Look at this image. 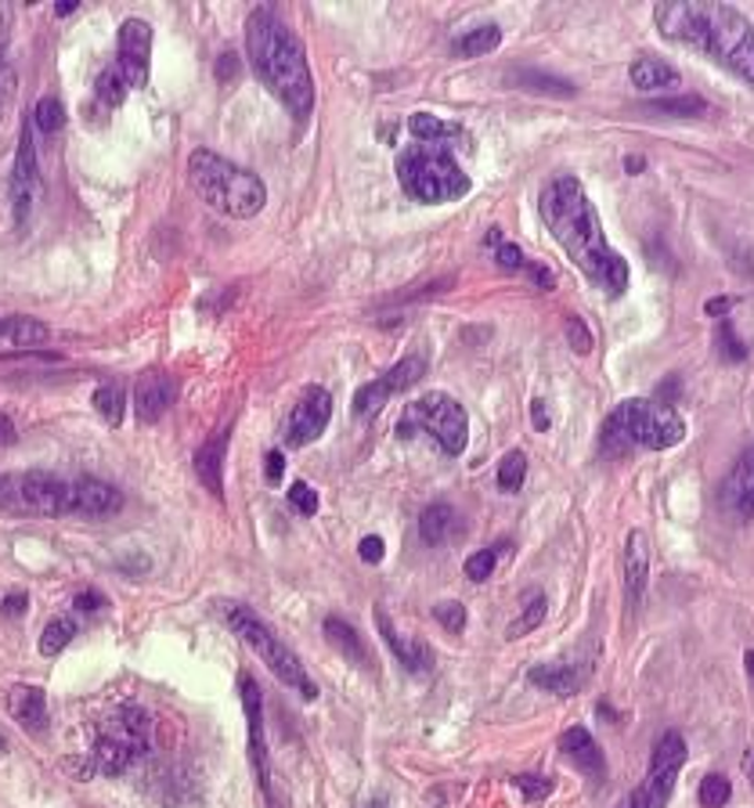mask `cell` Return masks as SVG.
I'll use <instances>...</instances> for the list:
<instances>
[{"label":"cell","instance_id":"10","mask_svg":"<svg viewBox=\"0 0 754 808\" xmlns=\"http://www.w3.org/2000/svg\"><path fill=\"white\" fill-rule=\"evenodd\" d=\"M69 480L47 469H25V473L0 477V510L33 513V516H69Z\"/></svg>","mask_w":754,"mask_h":808},{"label":"cell","instance_id":"61","mask_svg":"<svg viewBox=\"0 0 754 808\" xmlns=\"http://www.w3.org/2000/svg\"><path fill=\"white\" fill-rule=\"evenodd\" d=\"M365 808H386V801H383V798H380V801H369Z\"/></svg>","mask_w":754,"mask_h":808},{"label":"cell","instance_id":"50","mask_svg":"<svg viewBox=\"0 0 754 808\" xmlns=\"http://www.w3.org/2000/svg\"><path fill=\"white\" fill-rule=\"evenodd\" d=\"M73 607H76V614H98L101 607H109V599L101 592H80L73 599Z\"/></svg>","mask_w":754,"mask_h":808},{"label":"cell","instance_id":"34","mask_svg":"<svg viewBox=\"0 0 754 808\" xmlns=\"http://www.w3.org/2000/svg\"><path fill=\"white\" fill-rule=\"evenodd\" d=\"M95 412L101 415V423L106 426H120L123 423V412H127V397H123V390L116 386V383H101L98 390H95Z\"/></svg>","mask_w":754,"mask_h":808},{"label":"cell","instance_id":"49","mask_svg":"<svg viewBox=\"0 0 754 808\" xmlns=\"http://www.w3.org/2000/svg\"><path fill=\"white\" fill-rule=\"evenodd\" d=\"M499 264H502L505 271H524V267H527V256H524V250H520V245L502 242V245H499Z\"/></svg>","mask_w":754,"mask_h":808},{"label":"cell","instance_id":"37","mask_svg":"<svg viewBox=\"0 0 754 808\" xmlns=\"http://www.w3.org/2000/svg\"><path fill=\"white\" fill-rule=\"evenodd\" d=\"M30 120H33L36 130H41V134H55V130H62V123H65V106L55 95H47V98L36 101V109H33Z\"/></svg>","mask_w":754,"mask_h":808},{"label":"cell","instance_id":"36","mask_svg":"<svg viewBox=\"0 0 754 808\" xmlns=\"http://www.w3.org/2000/svg\"><path fill=\"white\" fill-rule=\"evenodd\" d=\"M646 112H657V116H704V112H708V101H704V98H697V95L660 98V101H649Z\"/></svg>","mask_w":754,"mask_h":808},{"label":"cell","instance_id":"26","mask_svg":"<svg viewBox=\"0 0 754 808\" xmlns=\"http://www.w3.org/2000/svg\"><path fill=\"white\" fill-rule=\"evenodd\" d=\"M629 80H632L635 90H671V87H679L682 76H679V69H675L671 62L643 55V58H635L629 65Z\"/></svg>","mask_w":754,"mask_h":808},{"label":"cell","instance_id":"17","mask_svg":"<svg viewBox=\"0 0 754 808\" xmlns=\"http://www.w3.org/2000/svg\"><path fill=\"white\" fill-rule=\"evenodd\" d=\"M69 516H112L123 510V491L112 488L109 480L98 477H76L69 480Z\"/></svg>","mask_w":754,"mask_h":808},{"label":"cell","instance_id":"41","mask_svg":"<svg viewBox=\"0 0 754 808\" xmlns=\"http://www.w3.org/2000/svg\"><path fill=\"white\" fill-rule=\"evenodd\" d=\"M719 354H722V361H733V364L747 358V343L733 332L730 318H722V325H719Z\"/></svg>","mask_w":754,"mask_h":808},{"label":"cell","instance_id":"20","mask_svg":"<svg viewBox=\"0 0 754 808\" xmlns=\"http://www.w3.org/2000/svg\"><path fill=\"white\" fill-rule=\"evenodd\" d=\"M375 629H380L383 643H386L390 649H394V657H397L401 668H408L412 675H426V671L434 668L430 646H426V643H415V638H408V635H401L383 607H375Z\"/></svg>","mask_w":754,"mask_h":808},{"label":"cell","instance_id":"60","mask_svg":"<svg viewBox=\"0 0 754 808\" xmlns=\"http://www.w3.org/2000/svg\"><path fill=\"white\" fill-rule=\"evenodd\" d=\"M73 11H76V4H58L55 15H73Z\"/></svg>","mask_w":754,"mask_h":808},{"label":"cell","instance_id":"29","mask_svg":"<svg viewBox=\"0 0 754 808\" xmlns=\"http://www.w3.org/2000/svg\"><path fill=\"white\" fill-rule=\"evenodd\" d=\"M408 130H412V138L419 141V145H445L448 138H462L459 123L440 120V116H434V112H412L408 116Z\"/></svg>","mask_w":754,"mask_h":808},{"label":"cell","instance_id":"16","mask_svg":"<svg viewBox=\"0 0 754 808\" xmlns=\"http://www.w3.org/2000/svg\"><path fill=\"white\" fill-rule=\"evenodd\" d=\"M149 58H152V25L145 19H127L120 25V58H116V65L123 69L130 87L149 84Z\"/></svg>","mask_w":754,"mask_h":808},{"label":"cell","instance_id":"62","mask_svg":"<svg viewBox=\"0 0 754 808\" xmlns=\"http://www.w3.org/2000/svg\"><path fill=\"white\" fill-rule=\"evenodd\" d=\"M0 751H4V736H0Z\"/></svg>","mask_w":754,"mask_h":808},{"label":"cell","instance_id":"55","mask_svg":"<svg viewBox=\"0 0 754 808\" xmlns=\"http://www.w3.org/2000/svg\"><path fill=\"white\" fill-rule=\"evenodd\" d=\"M531 419H535V429H549V412H545V401H531Z\"/></svg>","mask_w":754,"mask_h":808},{"label":"cell","instance_id":"27","mask_svg":"<svg viewBox=\"0 0 754 808\" xmlns=\"http://www.w3.org/2000/svg\"><path fill=\"white\" fill-rule=\"evenodd\" d=\"M321 632H325V638H329V646L336 649V654L347 657L350 664L369 668V646H365V638L358 635L354 624H347L343 618H325Z\"/></svg>","mask_w":754,"mask_h":808},{"label":"cell","instance_id":"3","mask_svg":"<svg viewBox=\"0 0 754 808\" xmlns=\"http://www.w3.org/2000/svg\"><path fill=\"white\" fill-rule=\"evenodd\" d=\"M245 51H250L256 80L296 116V123H307L315 109V80H310L300 36L271 8H256L245 22Z\"/></svg>","mask_w":754,"mask_h":808},{"label":"cell","instance_id":"58","mask_svg":"<svg viewBox=\"0 0 754 808\" xmlns=\"http://www.w3.org/2000/svg\"><path fill=\"white\" fill-rule=\"evenodd\" d=\"M643 166H646L643 155H629V160H625V171H629V174H640Z\"/></svg>","mask_w":754,"mask_h":808},{"label":"cell","instance_id":"19","mask_svg":"<svg viewBox=\"0 0 754 808\" xmlns=\"http://www.w3.org/2000/svg\"><path fill=\"white\" fill-rule=\"evenodd\" d=\"M177 397V386L166 372L152 369V372H141L138 383H134V412L141 423H160L166 412H171V404Z\"/></svg>","mask_w":754,"mask_h":808},{"label":"cell","instance_id":"30","mask_svg":"<svg viewBox=\"0 0 754 808\" xmlns=\"http://www.w3.org/2000/svg\"><path fill=\"white\" fill-rule=\"evenodd\" d=\"M455 531V510L448 502H434L426 505L423 516H419V534L426 545H445L448 534Z\"/></svg>","mask_w":754,"mask_h":808},{"label":"cell","instance_id":"59","mask_svg":"<svg viewBox=\"0 0 754 808\" xmlns=\"http://www.w3.org/2000/svg\"><path fill=\"white\" fill-rule=\"evenodd\" d=\"M744 671H747V679L754 686V649H747V654H744Z\"/></svg>","mask_w":754,"mask_h":808},{"label":"cell","instance_id":"47","mask_svg":"<svg viewBox=\"0 0 754 808\" xmlns=\"http://www.w3.org/2000/svg\"><path fill=\"white\" fill-rule=\"evenodd\" d=\"M15 87H19V76L11 69L8 62H0V120H4V112L11 106V98H15Z\"/></svg>","mask_w":754,"mask_h":808},{"label":"cell","instance_id":"38","mask_svg":"<svg viewBox=\"0 0 754 808\" xmlns=\"http://www.w3.org/2000/svg\"><path fill=\"white\" fill-rule=\"evenodd\" d=\"M697 798H700V805H704V808H722L725 801L733 798V784L725 776H719V773H708L704 779H700Z\"/></svg>","mask_w":754,"mask_h":808},{"label":"cell","instance_id":"7","mask_svg":"<svg viewBox=\"0 0 754 808\" xmlns=\"http://www.w3.org/2000/svg\"><path fill=\"white\" fill-rule=\"evenodd\" d=\"M397 181L415 203L440 206L470 192V177L455 163L448 145H408L397 155Z\"/></svg>","mask_w":754,"mask_h":808},{"label":"cell","instance_id":"25","mask_svg":"<svg viewBox=\"0 0 754 808\" xmlns=\"http://www.w3.org/2000/svg\"><path fill=\"white\" fill-rule=\"evenodd\" d=\"M228 429H220L214 440L195 451V473H199L203 488L214 494H225V451H228Z\"/></svg>","mask_w":754,"mask_h":808},{"label":"cell","instance_id":"23","mask_svg":"<svg viewBox=\"0 0 754 808\" xmlns=\"http://www.w3.org/2000/svg\"><path fill=\"white\" fill-rule=\"evenodd\" d=\"M722 499L740 520H754V448H747L736 459L733 473L722 488Z\"/></svg>","mask_w":754,"mask_h":808},{"label":"cell","instance_id":"46","mask_svg":"<svg viewBox=\"0 0 754 808\" xmlns=\"http://www.w3.org/2000/svg\"><path fill=\"white\" fill-rule=\"evenodd\" d=\"M434 618L445 624L448 632H462L466 629V607L462 603H451V599H448V603H437L434 607Z\"/></svg>","mask_w":754,"mask_h":808},{"label":"cell","instance_id":"9","mask_svg":"<svg viewBox=\"0 0 754 808\" xmlns=\"http://www.w3.org/2000/svg\"><path fill=\"white\" fill-rule=\"evenodd\" d=\"M415 429L430 434L437 440V448L455 459V455H462L466 437H470V419H466V408L455 397L426 394L405 408L397 423V437H415Z\"/></svg>","mask_w":754,"mask_h":808},{"label":"cell","instance_id":"51","mask_svg":"<svg viewBox=\"0 0 754 808\" xmlns=\"http://www.w3.org/2000/svg\"><path fill=\"white\" fill-rule=\"evenodd\" d=\"M358 553H361V559H365V564H380L383 553H386V545H383V538H375V534H369V538H361Z\"/></svg>","mask_w":754,"mask_h":808},{"label":"cell","instance_id":"21","mask_svg":"<svg viewBox=\"0 0 754 808\" xmlns=\"http://www.w3.org/2000/svg\"><path fill=\"white\" fill-rule=\"evenodd\" d=\"M560 751L567 754L570 765H578V773L592 776V779H603L607 776V758L600 744L592 740V733L584 725H570L567 733L560 736Z\"/></svg>","mask_w":754,"mask_h":808},{"label":"cell","instance_id":"40","mask_svg":"<svg viewBox=\"0 0 754 808\" xmlns=\"http://www.w3.org/2000/svg\"><path fill=\"white\" fill-rule=\"evenodd\" d=\"M516 80L524 84L527 90H538V95H564V98L575 95V87H570L567 80H556V76H542V73H520Z\"/></svg>","mask_w":754,"mask_h":808},{"label":"cell","instance_id":"24","mask_svg":"<svg viewBox=\"0 0 754 808\" xmlns=\"http://www.w3.org/2000/svg\"><path fill=\"white\" fill-rule=\"evenodd\" d=\"M11 719H15L22 729H30V733H47V700H44V689L41 686H15L11 689Z\"/></svg>","mask_w":754,"mask_h":808},{"label":"cell","instance_id":"18","mask_svg":"<svg viewBox=\"0 0 754 808\" xmlns=\"http://www.w3.org/2000/svg\"><path fill=\"white\" fill-rule=\"evenodd\" d=\"M592 664L595 657H578V660H556V664H538L531 668V686L545 689V694L556 697H575L578 689L592 679Z\"/></svg>","mask_w":754,"mask_h":808},{"label":"cell","instance_id":"52","mask_svg":"<svg viewBox=\"0 0 754 808\" xmlns=\"http://www.w3.org/2000/svg\"><path fill=\"white\" fill-rule=\"evenodd\" d=\"M25 607H30V599H25L22 592H11V596L0 599V614H4V618H22Z\"/></svg>","mask_w":754,"mask_h":808},{"label":"cell","instance_id":"22","mask_svg":"<svg viewBox=\"0 0 754 808\" xmlns=\"http://www.w3.org/2000/svg\"><path fill=\"white\" fill-rule=\"evenodd\" d=\"M646 581H649V538L643 531H632L625 542V599L632 610L643 603Z\"/></svg>","mask_w":754,"mask_h":808},{"label":"cell","instance_id":"15","mask_svg":"<svg viewBox=\"0 0 754 808\" xmlns=\"http://www.w3.org/2000/svg\"><path fill=\"white\" fill-rule=\"evenodd\" d=\"M239 689H242L245 725H250V762H253L260 790H264L267 801H271V758H267V740H264V700H260V686L250 679V675H242Z\"/></svg>","mask_w":754,"mask_h":808},{"label":"cell","instance_id":"1","mask_svg":"<svg viewBox=\"0 0 754 808\" xmlns=\"http://www.w3.org/2000/svg\"><path fill=\"white\" fill-rule=\"evenodd\" d=\"M542 220L549 225L553 239L564 245L570 264H575L595 290L607 293L610 299L625 296L629 264H625V256L607 242L600 214H595V206L589 203V195H584L578 177L560 174L545 185Z\"/></svg>","mask_w":754,"mask_h":808},{"label":"cell","instance_id":"4","mask_svg":"<svg viewBox=\"0 0 754 808\" xmlns=\"http://www.w3.org/2000/svg\"><path fill=\"white\" fill-rule=\"evenodd\" d=\"M188 185L210 210L236 220L256 217L267 203L264 181L210 149H195L188 155Z\"/></svg>","mask_w":754,"mask_h":808},{"label":"cell","instance_id":"32","mask_svg":"<svg viewBox=\"0 0 754 808\" xmlns=\"http://www.w3.org/2000/svg\"><path fill=\"white\" fill-rule=\"evenodd\" d=\"M545 614H549V599H545L542 589H535V592L527 596V603L520 607V618L510 624V629H505V638H524V635H531L545 621Z\"/></svg>","mask_w":754,"mask_h":808},{"label":"cell","instance_id":"31","mask_svg":"<svg viewBox=\"0 0 754 808\" xmlns=\"http://www.w3.org/2000/svg\"><path fill=\"white\" fill-rule=\"evenodd\" d=\"M499 44H502L499 25H477V30L459 36V41L451 44V51H455V55H462V58H480V55H491Z\"/></svg>","mask_w":754,"mask_h":808},{"label":"cell","instance_id":"12","mask_svg":"<svg viewBox=\"0 0 754 808\" xmlns=\"http://www.w3.org/2000/svg\"><path fill=\"white\" fill-rule=\"evenodd\" d=\"M41 192H44V181H41V163H36L33 120H25L22 134H19L15 166H11V214H15V228L19 231L30 225L33 206L41 203Z\"/></svg>","mask_w":754,"mask_h":808},{"label":"cell","instance_id":"39","mask_svg":"<svg viewBox=\"0 0 754 808\" xmlns=\"http://www.w3.org/2000/svg\"><path fill=\"white\" fill-rule=\"evenodd\" d=\"M524 477H527V455L510 451L499 462V488L513 494V491H520V484H524Z\"/></svg>","mask_w":754,"mask_h":808},{"label":"cell","instance_id":"44","mask_svg":"<svg viewBox=\"0 0 754 808\" xmlns=\"http://www.w3.org/2000/svg\"><path fill=\"white\" fill-rule=\"evenodd\" d=\"M289 505L300 516H315L318 513V491H310L304 480H296V484H289Z\"/></svg>","mask_w":754,"mask_h":808},{"label":"cell","instance_id":"57","mask_svg":"<svg viewBox=\"0 0 754 808\" xmlns=\"http://www.w3.org/2000/svg\"><path fill=\"white\" fill-rule=\"evenodd\" d=\"M740 765H744V776L751 779V787H754V747L744 751V762H740Z\"/></svg>","mask_w":754,"mask_h":808},{"label":"cell","instance_id":"14","mask_svg":"<svg viewBox=\"0 0 754 808\" xmlns=\"http://www.w3.org/2000/svg\"><path fill=\"white\" fill-rule=\"evenodd\" d=\"M329 419H332V394L325 386H307L289 415V426H285V445L289 448L315 445L325 429H329Z\"/></svg>","mask_w":754,"mask_h":808},{"label":"cell","instance_id":"53","mask_svg":"<svg viewBox=\"0 0 754 808\" xmlns=\"http://www.w3.org/2000/svg\"><path fill=\"white\" fill-rule=\"evenodd\" d=\"M282 473H285V455L278 448L267 451V484H282Z\"/></svg>","mask_w":754,"mask_h":808},{"label":"cell","instance_id":"48","mask_svg":"<svg viewBox=\"0 0 754 808\" xmlns=\"http://www.w3.org/2000/svg\"><path fill=\"white\" fill-rule=\"evenodd\" d=\"M239 73H242L239 55H236V51H225V55L217 58V80L220 84H231V80H239Z\"/></svg>","mask_w":754,"mask_h":808},{"label":"cell","instance_id":"13","mask_svg":"<svg viewBox=\"0 0 754 808\" xmlns=\"http://www.w3.org/2000/svg\"><path fill=\"white\" fill-rule=\"evenodd\" d=\"M423 375H426V361L423 358L397 361L386 375H380V380H372V383H365L358 390V394H354V415H358V419H372V415H380L390 397L401 394V390L415 386Z\"/></svg>","mask_w":754,"mask_h":808},{"label":"cell","instance_id":"5","mask_svg":"<svg viewBox=\"0 0 754 808\" xmlns=\"http://www.w3.org/2000/svg\"><path fill=\"white\" fill-rule=\"evenodd\" d=\"M686 423L682 415L668 408L660 401H621L614 412L607 415L600 445L607 455H629L635 448L646 451H665L682 445Z\"/></svg>","mask_w":754,"mask_h":808},{"label":"cell","instance_id":"2","mask_svg":"<svg viewBox=\"0 0 754 808\" xmlns=\"http://www.w3.org/2000/svg\"><path fill=\"white\" fill-rule=\"evenodd\" d=\"M654 19L665 41L700 51L754 87V22L744 11L733 4H711V0H682V4H657Z\"/></svg>","mask_w":754,"mask_h":808},{"label":"cell","instance_id":"6","mask_svg":"<svg viewBox=\"0 0 754 808\" xmlns=\"http://www.w3.org/2000/svg\"><path fill=\"white\" fill-rule=\"evenodd\" d=\"M152 747V722L149 714L134 708V703H123L116 708L106 722L98 725L95 733V747L84 758L80 779L87 776H123L127 768H134Z\"/></svg>","mask_w":754,"mask_h":808},{"label":"cell","instance_id":"28","mask_svg":"<svg viewBox=\"0 0 754 808\" xmlns=\"http://www.w3.org/2000/svg\"><path fill=\"white\" fill-rule=\"evenodd\" d=\"M47 340H51V329L44 321L25 318V315L0 318V343H11L19 350H41Z\"/></svg>","mask_w":754,"mask_h":808},{"label":"cell","instance_id":"54","mask_svg":"<svg viewBox=\"0 0 754 808\" xmlns=\"http://www.w3.org/2000/svg\"><path fill=\"white\" fill-rule=\"evenodd\" d=\"M15 440H19L15 423H11L8 415H0V445H15Z\"/></svg>","mask_w":754,"mask_h":808},{"label":"cell","instance_id":"42","mask_svg":"<svg viewBox=\"0 0 754 808\" xmlns=\"http://www.w3.org/2000/svg\"><path fill=\"white\" fill-rule=\"evenodd\" d=\"M499 567V549H480L473 556H466V578L470 581H488Z\"/></svg>","mask_w":754,"mask_h":808},{"label":"cell","instance_id":"35","mask_svg":"<svg viewBox=\"0 0 754 808\" xmlns=\"http://www.w3.org/2000/svg\"><path fill=\"white\" fill-rule=\"evenodd\" d=\"M127 95H130V80L123 76V69L116 62L106 65V69H101V76H98V98H101V106H109V109L123 106Z\"/></svg>","mask_w":754,"mask_h":808},{"label":"cell","instance_id":"33","mask_svg":"<svg viewBox=\"0 0 754 808\" xmlns=\"http://www.w3.org/2000/svg\"><path fill=\"white\" fill-rule=\"evenodd\" d=\"M73 635H76V618H69V614L51 618L44 624V635H41V654L44 657H58L62 649L73 643Z\"/></svg>","mask_w":754,"mask_h":808},{"label":"cell","instance_id":"45","mask_svg":"<svg viewBox=\"0 0 754 808\" xmlns=\"http://www.w3.org/2000/svg\"><path fill=\"white\" fill-rule=\"evenodd\" d=\"M564 332H567V343H570L575 354H589V350H592V332H589V325H584L581 318H567Z\"/></svg>","mask_w":754,"mask_h":808},{"label":"cell","instance_id":"56","mask_svg":"<svg viewBox=\"0 0 754 808\" xmlns=\"http://www.w3.org/2000/svg\"><path fill=\"white\" fill-rule=\"evenodd\" d=\"M730 307H733V299L730 296H719V299H708V315H714V318H725L730 315Z\"/></svg>","mask_w":754,"mask_h":808},{"label":"cell","instance_id":"8","mask_svg":"<svg viewBox=\"0 0 754 808\" xmlns=\"http://www.w3.org/2000/svg\"><path fill=\"white\" fill-rule=\"evenodd\" d=\"M225 618L231 624V632H236L242 643L250 646L271 671H275V679L282 686L296 689V694H300L304 700H318V686L310 683V675L304 671L300 657L293 654L289 643H282V635L271 629V624L260 618L256 610H250L245 603H228L225 607Z\"/></svg>","mask_w":754,"mask_h":808},{"label":"cell","instance_id":"11","mask_svg":"<svg viewBox=\"0 0 754 808\" xmlns=\"http://www.w3.org/2000/svg\"><path fill=\"white\" fill-rule=\"evenodd\" d=\"M682 765H686V740L682 733L668 729V733L654 744V754H649L643 787L625 794V798L618 801V808H665L675 794V779H679Z\"/></svg>","mask_w":754,"mask_h":808},{"label":"cell","instance_id":"43","mask_svg":"<svg viewBox=\"0 0 754 808\" xmlns=\"http://www.w3.org/2000/svg\"><path fill=\"white\" fill-rule=\"evenodd\" d=\"M513 787L524 794V798L542 801V798H549V794H553V779L535 776V773H524V776H513Z\"/></svg>","mask_w":754,"mask_h":808}]
</instances>
